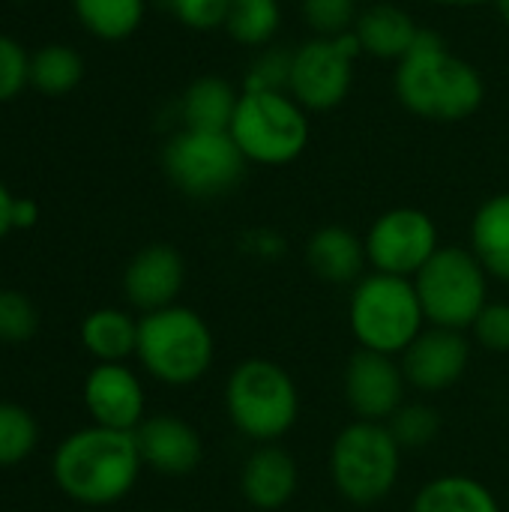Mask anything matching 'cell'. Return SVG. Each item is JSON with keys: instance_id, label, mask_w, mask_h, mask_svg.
<instances>
[{"instance_id": "6", "label": "cell", "mask_w": 509, "mask_h": 512, "mask_svg": "<svg viewBox=\"0 0 509 512\" xmlns=\"http://www.w3.org/2000/svg\"><path fill=\"white\" fill-rule=\"evenodd\" d=\"M426 315L414 279L366 273L348 297V327L360 348L402 357L426 330Z\"/></svg>"}, {"instance_id": "18", "label": "cell", "mask_w": 509, "mask_h": 512, "mask_svg": "<svg viewBox=\"0 0 509 512\" xmlns=\"http://www.w3.org/2000/svg\"><path fill=\"white\" fill-rule=\"evenodd\" d=\"M306 267L327 285H357L366 273V243L345 225H324L306 240Z\"/></svg>"}, {"instance_id": "26", "label": "cell", "mask_w": 509, "mask_h": 512, "mask_svg": "<svg viewBox=\"0 0 509 512\" xmlns=\"http://www.w3.org/2000/svg\"><path fill=\"white\" fill-rule=\"evenodd\" d=\"M282 27V3L279 0H234L225 33L246 48H267L273 45Z\"/></svg>"}, {"instance_id": "15", "label": "cell", "mask_w": 509, "mask_h": 512, "mask_svg": "<svg viewBox=\"0 0 509 512\" xmlns=\"http://www.w3.org/2000/svg\"><path fill=\"white\" fill-rule=\"evenodd\" d=\"M186 285V261L168 243L138 249L123 270V297L141 315L174 306Z\"/></svg>"}, {"instance_id": "38", "label": "cell", "mask_w": 509, "mask_h": 512, "mask_svg": "<svg viewBox=\"0 0 509 512\" xmlns=\"http://www.w3.org/2000/svg\"><path fill=\"white\" fill-rule=\"evenodd\" d=\"M495 6H498V12H501V18L507 21V27H509V0H498Z\"/></svg>"}, {"instance_id": "10", "label": "cell", "mask_w": 509, "mask_h": 512, "mask_svg": "<svg viewBox=\"0 0 509 512\" xmlns=\"http://www.w3.org/2000/svg\"><path fill=\"white\" fill-rule=\"evenodd\" d=\"M354 33L345 36H312L291 51L288 93L309 111L339 108L354 87V63L360 57Z\"/></svg>"}, {"instance_id": "27", "label": "cell", "mask_w": 509, "mask_h": 512, "mask_svg": "<svg viewBox=\"0 0 509 512\" xmlns=\"http://www.w3.org/2000/svg\"><path fill=\"white\" fill-rule=\"evenodd\" d=\"M36 444H39L36 417L24 405L0 402V471L27 462Z\"/></svg>"}, {"instance_id": "19", "label": "cell", "mask_w": 509, "mask_h": 512, "mask_svg": "<svg viewBox=\"0 0 509 512\" xmlns=\"http://www.w3.org/2000/svg\"><path fill=\"white\" fill-rule=\"evenodd\" d=\"M423 27H417L414 15L396 3H372L360 9V18L354 24V36L360 42V51L375 60H402Z\"/></svg>"}, {"instance_id": "17", "label": "cell", "mask_w": 509, "mask_h": 512, "mask_svg": "<svg viewBox=\"0 0 509 512\" xmlns=\"http://www.w3.org/2000/svg\"><path fill=\"white\" fill-rule=\"evenodd\" d=\"M243 501L258 512H276L291 504L300 486L297 459L279 444H255L237 477Z\"/></svg>"}, {"instance_id": "31", "label": "cell", "mask_w": 509, "mask_h": 512, "mask_svg": "<svg viewBox=\"0 0 509 512\" xmlns=\"http://www.w3.org/2000/svg\"><path fill=\"white\" fill-rule=\"evenodd\" d=\"M27 84H30V54H27V48L15 36L0 33V105L21 96V90Z\"/></svg>"}, {"instance_id": "7", "label": "cell", "mask_w": 509, "mask_h": 512, "mask_svg": "<svg viewBox=\"0 0 509 512\" xmlns=\"http://www.w3.org/2000/svg\"><path fill=\"white\" fill-rule=\"evenodd\" d=\"M249 165L282 168L309 147V111L288 90H243L228 126Z\"/></svg>"}, {"instance_id": "20", "label": "cell", "mask_w": 509, "mask_h": 512, "mask_svg": "<svg viewBox=\"0 0 509 512\" xmlns=\"http://www.w3.org/2000/svg\"><path fill=\"white\" fill-rule=\"evenodd\" d=\"M240 93L231 81L219 75H201L195 78L180 99V120L183 129H201V132H228Z\"/></svg>"}, {"instance_id": "9", "label": "cell", "mask_w": 509, "mask_h": 512, "mask_svg": "<svg viewBox=\"0 0 509 512\" xmlns=\"http://www.w3.org/2000/svg\"><path fill=\"white\" fill-rule=\"evenodd\" d=\"M246 165L249 162L231 132L180 129L162 150V168L171 186L198 201L234 192L246 174Z\"/></svg>"}, {"instance_id": "8", "label": "cell", "mask_w": 509, "mask_h": 512, "mask_svg": "<svg viewBox=\"0 0 509 512\" xmlns=\"http://www.w3.org/2000/svg\"><path fill=\"white\" fill-rule=\"evenodd\" d=\"M414 288L432 327L468 333L489 303V273L462 246H441L414 276Z\"/></svg>"}, {"instance_id": "2", "label": "cell", "mask_w": 509, "mask_h": 512, "mask_svg": "<svg viewBox=\"0 0 509 512\" xmlns=\"http://www.w3.org/2000/svg\"><path fill=\"white\" fill-rule=\"evenodd\" d=\"M144 471L135 432L84 426L66 435L51 456L54 486L81 507H111L132 495Z\"/></svg>"}, {"instance_id": "36", "label": "cell", "mask_w": 509, "mask_h": 512, "mask_svg": "<svg viewBox=\"0 0 509 512\" xmlns=\"http://www.w3.org/2000/svg\"><path fill=\"white\" fill-rule=\"evenodd\" d=\"M12 207H15V195L9 192V186L0 180V240L6 234H12Z\"/></svg>"}, {"instance_id": "16", "label": "cell", "mask_w": 509, "mask_h": 512, "mask_svg": "<svg viewBox=\"0 0 509 512\" xmlns=\"http://www.w3.org/2000/svg\"><path fill=\"white\" fill-rule=\"evenodd\" d=\"M144 468L162 477H186L204 459V441L192 423L177 414H153L135 429Z\"/></svg>"}, {"instance_id": "33", "label": "cell", "mask_w": 509, "mask_h": 512, "mask_svg": "<svg viewBox=\"0 0 509 512\" xmlns=\"http://www.w3.org/2000/svg\"><path fill=\"white\" fill-rule=\"evenodd\" d=\"M471 336L489 354H509V303L489 300L471 324Z\"/></svg>"}, {"instance_id": "1", "label": "cell", "mask_w": 509, "mask_h": 512, "mask_svg": "<svg viewBox=\"0 0 509 512\" xmlns=\"http://www.w3.org/2000/svg\"><path fill=\"white\" fill-rule=\"evenodd\" d=\"M393 87L402 108L429 123H462L486 102L480 69L432 30H420L414 48L396 63Z\"/></svg>"}, {"instance_id": "29", "label": "cell", "mask_w": 509, "mask_h": 512, "mask_svg": "<svg viewBox=\"0 0 509 512\" xmlns=\"http://www.w3.org/2000/svg\"><path fill=\"white\" fill-rule=\"evenodd\" d=\"M300 15L315 36H345L360 18L357 0H300Z\"/></svg>"}, {"instance_id": "32", "label": "cell", "mask_w": 509, "mask_h": 512, "mask_svg": "<svg viewBox=\"0 0 509 512\" xmlns=\"http://www.w3.org/2000/svg\"><path fill=\"white\" fill-rule=\"evenodd\" d=\"M288 78H291V51L267 45L252 60L243 78V90H288Z\"/></svg>"}, {"instance_id": "24", "label": "cell", "mask_w": 509, "mask_h": 512, "mask_svg": "<svg viewBox=\"0 0 509 512\" xmlns=\"http://www.w3.org/2000/svg\"><path fill=\"white\" fill-rule=\"evenodd\" d=\"M72 12L90 36L123 42L144 24L147 0H72Z\"/></svg>"}, {"instance_id": "37", "label": "cell", "mask_w": 509, "mask_h": 512, "mask_svg": "<svg viewBox=\"0 0 509 512\" xmlns=\"http://www.w3.org/2000/svg\"><path fill=\"white\" fill-rule=\"evenodd\" d=\"M435 6H447V9H471V6H486V3H498V0H429Z\"/></svg>"}, {"instance_id": "14", "label": "cell", "mask_w": 509, "mask_h": 512, "mask_svg": "<svg viewBox=\"0 0 509 512\" xmlns=\"http://www.w3.org/2000/svg\"><path fill=\"white\" fill-rule=\"evenodd\" d=\"M84 408L96 426L135 432L147 420V393L126 363H96L84 378Z\"/></svg>"}, {"instance_id": "34", "label": "cell", "mask_w": 509, "mask_h": 512, "mask_svg": "<svg viewBox=\"0 0 509 512\" xmlns=\"http://www.w3.org/2000/svg\"><path fill=\"white\" fill-rule=\"evenodd\" d=\"M168 3H171L174 18L183 27L198 30V33H210V30L225 27L234 0H168Z\"/></svg>"}, {"instance_id": "5", "label": "cell", "mask_w": 509, "mask_h": 512, "mask_svg": "<svg viewBox=\"0 0 509 512\" xmlns=\"http://www.w3.org/2000/svg\"><path fill=\"white\" fill-rule=\"evenodd\" d=\"M402 447L387 423L354 420L330 444L327 471L336 495L351 507L387 501L402 477Z\"/></svg>"}, {"instance_id": "13", "label": "cell", "mask_w": 509, "mask_h": 512, "mask_svg": "<svg viewBox=\"0 0 509 512\" xmlns=\"http://www.w3.org/2000/svg\"><path fill=\"white\" fill-rule=\"evenodd\" d=\"M402 372L411 390L435 396L456 387L471 366V342L462 330L426 327L402 354Z\"/></svg>"}, {"instance_id": "30", "label": "cell", "mask_w": 509, "mask_h": 512, "mask_svg": "<svg viewBox=\"0 0 509 512\" xmlns=\"http://www.w3.org/2000/svg\"><path fill=\"white\" fill-rule=\"evenodd\" d=\"M39 330V312L33 300L21 291L0 288V342L3 345H24Z\"/></svg>"}, {"instance_id": "28", "label": "cell", "mask_w": 509, "mask_h": 512, "mask_svg": "<svg viewBox=\"0 0 509 512\" xmlns=\"http://www.w3.org/2000/svg\"><path fill=\"white\" fill-rule=\"evenodd\" d=\"M387 426L402 450H423L441 435V414L426 402H405Z\"/></svg>"}, {"instance_id": "4", "label": "cell", "mask_w": 509, "mask_h": 512, "mask_svg": "<svg viewBox=\"0 0 509 512\" xmlns=\"http://www.w3.org/2000/svg\"><path fill=\"white\" fill-rule=\"evenodd\" d=\"M225 414L246 441L279 444L300 420L297 381L276 360H240L225 381Z\"/></svg>"}, {"instance_id": "25", "label": "cell", "mask_w": 509, "mask_h": 512, "mask_svg": "<svg viewBox=\"0 0 509 512\" xmlns=\"http://www.w3.org/2000/svg\"><path fill=\"white\" fill-rule=\"evenodd\" d=\"M81 78L84 57L63 42H48L30 54V87L42 96H66L81 84Z\"/></svg>"}, {"instance_id": "21", "label": "cell", "mask_w": 509, "mask_h": 512, "mask_svg": "<svg viewBox=\"0 0 509 512\" xmlns=\"http://www.w3.org/2000/svg\"><path fill=\"white\" fill-rule=\"evenodd\" d=\"M471 252L489 279L509 285V192L486 198L471 219Z\"/></svg>"}, {"instance_id": "35", "label": "cell", "mask_w": 509, "mask_h": 512, "mask_svg": "<svg viewBox=\"0 0 509 512\" xmlns=\"http://www.w3.org/2000/svg\"><path fill=\"white\" fill-rule=\"evenodd\" d=\"M39 222V204L33 198H15L12 207V228L15 231H30Z\"/></svg>"}, {"instance_id": "22", "label": "cell", "mask_w": 509, "mask_h": 512, "mask_svg": "<svg viewBox=\"0 0 509 512\" xmlns=\"http://www.w3.org/2000/svg\"><path fill=\"white\" fill-rule=\"evenodd\" d=\"M78 339L96 363H126L138 348V318L114 306L93 309L81 321Z\"/></svg>"}, {"instance_id": "12", "label": "cell", "mask_w": 509, "mask_h": 512, "mask_svg": "<svg viewBox=\"0 0 509 512\" xmlns=\"http://www.w3.org/2000/svg\"><path fill=\"white\" fill-rule=\"evenodd\" d=\"M342 390L357 420L387 423L405 405L408 381L396 357L357 348L345 363Z\"/></svg>"}, {"instance_id": "11", "label": "cell", "mask_w": 509, "mask_h": 512, "mask_svg": "<svg viewBox=\"0 0 509 512\" xmlns=\"http://www.w3.org/2000/svg\"><path fill=\"white\" fill-rule=\"evenodd\" d=\"M366 258L375 273L414 279L441 249L435 219L420 207L384 210L366 231Z\"/></svg>"}, {"instance_id": "3", "label": "cell", "mask_w": 509, "mask_h": 512, "mask_svg": "<svg viewBox=\"0 0 509 512\" xmlns=\"http://www.w3.org/2000/svg\"><path fill=\"white\" fill-rule=\"evenodd\" d=\"M135 360L165 387H192L213 369L216 339L204 315L174 303L138 318Z\"/></svg>"}, {"instance_id": "23", "label": "cell", "mask_w": 509, "mask_h": 512, "mask_svg": "<svg viewBox=\"0 0 509 512\" xmlns=\"http://www.w3.org/2000/svg\"><path fill=\"white\" fill-rule=\"evenodd\" d=\"M411 512H501V504L477 477L441 474L417 489Z\"/></svg>"}]
</instances>
